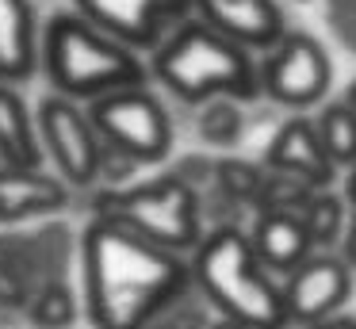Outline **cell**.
Listing matches in <instances>:
<instances>
[{
  "label": "cell",
  "mask_w": 356,
  "mask_h": 329,
  "mask_svg": "<svg viewBox=\"0 0 356 329\" xmlns=\"http://www.w3.org/2000/svg\"><path fill=\"white\" fill-rule=\"evenodd\" d=\"M81 303L96 329H146L192 287V264L119 218H88L81 234Z\"/></svg>",
  "instance_id": "cell-1"
},
{
  "label": "cell",
  "mask_w": 356,
  "mask_h": 329,
  "mask_svg": "<svg viewBox=\"0 0 356 329\" xmlns=\"http://www.w3.org/2000/svg\"><path fill=\"white\" fill-rule=\"evenodd\" d=\"M192 283L218 318L245 329H287L284 295L257 260L249 234L241 226H215L188 257Z\"/></svg>",
  "instance_id": "cell-2"
},
{
  "label": "cell",
  "mask_w": 356,
  "mask_h": 329,
  "mask_svg": "<svg viewBox=\"0 0 356 329\" xmlns=\"http://www.w3.org/2000/svg\"><path fill=\"white\" fill-rule=\"evenodd\" d=\"M39 65L58 96L92 99L123 88H146V65L134 50L104 35L77 12H58L39 35Z\"/></svg>",
  "instance_id": "cell-3"
},
{
  "label": "cell",
  "mask_w": 356,
  "mask_h": 329,
  "mask_svg": "<svg viewBox=\"0 0 356 329\" xmlns=\"http://www.w3.org/2000/svg\"><path fill=\"white\" fill-rule=\"evenodd\" d=\"M149 69L184 104H211V99L245 104V99L261 96L253 54L218 31H211L203 19L180 23L154 50Z\"/></svg>",
  "instance_id": "cell-4"
},
{
  "label": "cell",
  "mask_w": 356,
  "mask_h": 329,
  "mask_svg": "<svg viewBox=\"0 0 356 329\" xmlns=\"http://www.w3.org/2000/svg\"><path fill=\"white\" fill-rule=\"evenodd\" d=\"M96 214L119 218L134 234L149 237L154 245L180 252V257H188L207 234V226H203V195L172 172L142 184H127L119 191L100 188L92 195V218Z\"/></svg>",
  "instance_id": "cell-5"
},
{
  "label": "cell",
  "mask_w": 356,
  "mask_h": 329,
  "mask_svg": "<svg viewBox=\"0 0 356 329\" xmlns=\"http://www.w3.org/2000/svg\"><path fill=\"white\" fill-rule=\"evenodd\" d=\"M104 145L138 165H157L172 150V119L149 88H123L85 107Z\"/></svg>",
  "instance_id": "cell-6"
},
{
  "label": "cell",
  "mask_w": 356,
  "mask_h": 329,
  "mask_svg": "<svg viewBox=\"0 0 356 329\" xmlns=\"http://www.w3.org/2000/svg\"><path fill=\"white\" fill-rule=\"evenodd\" d=\"M35 127H39L42 157L54 161L58 176L70 188H92L100 180L104 142H100L92 119H88V111L81 104H73V99L54 92V96H47L39 104Z\"/></svg>",
  "instance_id": "cell-7"
},
{
  "label": "cell",
  "mask_w": 356,
  "mask_h": 329,
  "mask_svg": "<svg viewBox=\"0 0 356 329\" xmlns=\"http://www.w3.org/2000/svg\"><path fill=\"white\" fill-rule=\"evenodd\" d=\"M261 77V92L272 96L284 107H310L330 92V54L322 50L314 35H302V31H287L268 54L257 65Z\"/></svg>",
  "instance_id": "cell-8"
},
{
  "label": "cell",
  "mask_w": 356,
  "mask_h": 329,
  "mask_svg": "<svg viewBox=\"0 0 356 329\" xmlns=\"http://www.w3.org/2000/svg\"><path fill=\"white\" fill-rule=\"evenodd\" d=\"M192 12V0H77V15L123 42L127 50H157Z\"/></svg>",
  "instance_id": "cell-9"
},
{
  "label": "cell",
  "mask_w": 356,
  "mask_h": 329,
  "mask_svg": "<svg viewBox=\"0 0 356 329\" xmlns=\"http://www.w3.org/2000/svg\"><path fill=\"white\" fill-rule=\"evenodd\" d=\"M280 295H284L287 321L310 329L325 318H337L345 298L353 295V272H348V264L341 257H333V252H310V257L284 280Z\"/></svg>",
  "instance_id": "cell-10"
},
{
  "label": "cell",
  "mask_w": 356,
  "mask_h": 329,
  "mask_svg": "<svg viewBox=\"0 0 356 329\" xmlns=\"http://www.w3.org/2000/svg\"><path fill=\"white\" fill-rule=\"evenodd\" d=\"M200 19L245 50H272L287 35L276 0H192Z\"/></svg>",
  "instance_id": "cell-11"
},
{
  "label": "cell",
  "mask_w": 356,
  "mask_h": 329,
  "mask_svg": "<svg viewBox=\"0 0 356 329\" xmlns=\"http://www.w3.org/2000/svg\"><path fill=\"white\" fill-rule=\"evenodd\" d=\"M70 184L42 168H0V226H19L70 207Z\"/></svg>",
  "instance_id": "cell-12"
},
{
  "label": "cell",
  "mask_w": 356,
  "mask_h": 329,
  "mask_svg": "<svg viewBox=\"0 0 356 329\" xmlns=\"http://www.w3.org/2000/svg\"><path fill=\"white\" fill-rule=\"evenodd\" d=\"M264 165H268V172L295 176L314 191L330 188L333 180V161L325 157L322 142H318L314 119H302V115H295L280 127V134L272 138L268 153H264Z\"/></svg>",
  "instance_id": "cell-13"
},
{
  "label": "cell",
  "mask_w": 356,
  "mask_h": 329,
  "mask_svg": "<svg viewBox=\"0 0 356 329\" xmlns=\"http://www.w3.org/2000/svg\"><path fill=\"white\" fill-rule=\"evenodd\" d=\"M39 73V19L31 0H0V84Z\"/></svg>",
  "instance_id": "cell-14"
},
{
  "label": "cell",
  "mask_w": 356,
  "mask_h": 329,
  "mask_svg": "<svg viewBox=\"0 0 356 329\" xmlns=\"http://www.w3.org/2000/svg\"><path fill=\"white\" fill-rule=\"evenodd\" d=\"M249 245H253L257 260L264 264V272H284V275H291L314 252V241H310L302 218L299 214H280V211L257 214Z\"/></svg>",
  "instance_id": "cell-15"
},
{
  "label": "cell",
  "mask_w": 356,
  "mask_h": 329,
  "mask_svg": "<svg viewBox=\"0 0 356 329\" xmlns=\"http://www.w3.org/2000/svg\"><path fill=\"white\" fill-rule=\"evenodd\" d=\"M42 142L35 115L16 84H0V165L4 168H42Z\"/></svg>",
  "instance_id": "cell-16"
},
{
  "label": "cell",
  "mask_w": 356,
  "mask_h": 329,
  "mask_svg": "<svg viewBox=\"0 0 356 329\" xmlns=\"http://www.w3.org/2000/svg\"><path fill=\"white\" fill-rule=\"evenodd\" d=\"M77 314H81V298L70 287V275H65V280H42L31 291L24 318L35 329H73L77 326Z\"/></svg>",
  "instance_id": "cell-17"
},
{
  "label": "cell",
  "mask_w": 356,
  "mask_h": 329,
  "mask_svg": "<svg viewBox=\"0 0 356 329\" xmlns=\"http://www.w3.org/2000/svg\"><path fill=\"white\" fill-rule=\"evenodd\" d=\"M314 130H318V142H322L325 157L337 165H356V115L348 111L345 104H325L314 119Z\"/></svg>",
  "instance_id": "cell-18"
},
{
  "label": "cell",
  "mask_w": 356,
  "mask_h": 329,
  "mask_svg": "<svg viewBox=\"0 0 356 329\" xmlns=\"http://www.w3.org/2000/svg\"><path fill=\"white\" fill-rule=\"evenodd\" d=\"M264 188V168L253 161L226 157L215 161V191L234 207H257V195Z\"/></svg>",
  "instance_id": "cell-19"
},
{
  "label": "cell",
  "mask_w": 356,
  "mask_h": 329,
  "mask_svg": "<svg viewBox=\"0 0 356 329\" xmlns=\"http://www.w3.org/2000/svg\"><path fill=\"white\" fill-rule=\"evenodd\" d=\"M299 218H302V226H307L314 249L333 245L341 234H345V226H348V222H345V199L333 195L330 188L314 191V195H310V203H307V211H302Z\"/></svg>",
  "instance_id": "cell-20"
},
{
  "label": "cell",
  "mask_w": 356,
  "mask_h": 329,
  "mask_svg": "<svg viewBox=\"0 0 356 329\" xmlns=\"http://www.w3.org/2000/svg\"><path fill=\"white\" fill-rule=\"evenodd\" d=\"M314 195V188L295 176H284V172H268L264 168V188L257 195V214L261 211H280V214H302Z\"/></svg>",
  "instance_id": "cell-21"
},
{
  "label": "cell",
  "mask_w": 356,
  "mask_h": 329,
  "mask_svg": "<svg viewBox=\"0 0 356 329\" xmlns=\"http://www.w3.org/2000/svg\"><path fill=\"white\" fill-rule=\"evenodd\" d=\"M211 321H215V310H211V303L192 283L184 295H177L169 306H161V314H157L146 329H207Z\"/></svg>",
  "instance_id": "cell-22"
},
{
  "label": "cell",
  "mask_w": 356,
  "mask_h": 329,
  "mask_svg": "<svg viewBox=\"0 0 356 329\" xmlns=\"http://www.w3.org/2000/svg\"><path fill=\"white\" fill-rule=\"evenodd\" d=\"M200 138L207 145H234L241 138V107L234 99H211V104H203Z\"/></svg>",
  "instance_id": "cell-23"
},
{
  "label": "cell",
  "mask_w": 356,
  "mask_h": 329,
  "mask_svg": "<svg viewBox=\"0 0 356 329\" xmlns=\"http://www.w3.org/2000/svg\"><path fill=\"white\" fill-rule=\"evenodd\" d=\"M345 257H348V264H356V214L345 226Z\"/></svg>",
  "instance_id": "cell-24"
},
{
  "label": "cell",
  "mask_w": 356,
  "mask_h": 329,
  "mask_svg": "<svg viewBox=\"0 0 356 329\" xmlns=\"http://www.w3.org/2000/svg\"><path fill=\"white\" fill-rule=\"evenodd\" d=\"M310 329H356V318H325V321H318V326H310Z\"/></svg>",
  "instance_id": "cell-25"
},
{
  "label": "cell",
  "mask_w": 356,
  "mask_h": 329,
  "mask_svg": "<svg viewBox=\"0 0 356 329\" xmlns=\"http://www.w3.org/2000/svg\"><path fill=\"white\" fill-rule=\"evenodd\" d=\"M325 12H356V0H330Z\"/></svg>",
  "instance_id": "cell-26"
},
{
  "label": "cell",
  "mask_w": 356,
  "mask_h": 329,
  "mask_svg": "<svg viewBox=\"0 0 356 329\" xmlns=\"http://www.w3.org/2000/svg\"><path fill=\"white\" fill-rule=\"evenodd\" d=\"M341 104H345L348 111L356 115V77H353V84H348V88H345V96H341Z\"/></svg>",
  "instance_id": "cell-27"
},
{
  "label": "cell",
  "mask_w": 356,
  "mask_h": 329,
  "mask_svg": "<svg viewBox=\"0 0 356 329\" xmlns=\"http://www.w3.org/2000/svg\"><path fill=\"white\" fill-rule=\"evenodd\" d=\"M345 199H348V203H353V207H356V165H353V168H348V184H345Z\"/></svg>",
  "instance_id": "cell-28"
},
{
  "label": "cell",
  "mask_w": 356,
  "mask_h": 329,
  "mask_svg": "<svg viewBox=\"0 0 356 329\" xmlns=\"http://www.w3.org/2000/svg\"><path fill=\"white\" fill-rule=\"evenodd\" d=\"M207 329H245V326H238V321H230V318H215Z\"/></svg>",
  "instance_id": "cell-29"
}]
</instances>
